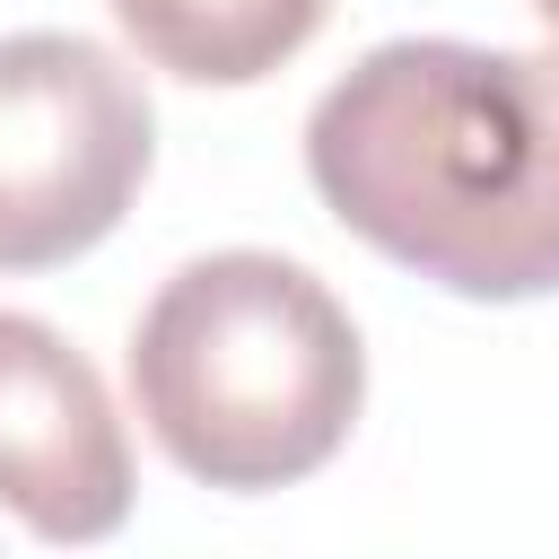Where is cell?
I'll return each mask as SVG.
<instances>
[{
    "label": "cell",
    "instance_id": "6da1fadb",
    "mask_svg": "<svg viewBox=\"0 0 559 559\" xmlns=\"http://www.w3.org/2000/svg\"><path fill=\"white\" fill-rule=\"evenodd\" d=\"M323 210L384 262L480 297L559 288V44L402 35L306 114Z\"/></svg>",
    "mask_w": 559,
    "mask_h": 559
},
{
    "label": "cell",
    "instance_id": "7a4b0ae2",
    "mask_svg": "<svg viewBox=\"0 0 559 559\" xmlns=\"http://www.w3.org/2000/svg\"><path fill=\"white\" fill-rule=\"evenodd\" d=\"M131 402L157 454L201 489H288L323 472L367 402V349L341 297L280 253L183 262L131 332Z\"/></svg>",
    "mask_w": 559,
    "mask_h": 559
},
{
    "label": "cell",
    "instance_id": "3957f363",
    "mask_svg": "<svg viewBox=\"0 0 559 559\" xmlns=\"http://www.w3.org/2000/svg\"><path fill=\"white\" fill-rule=\"evenodd\" d=\"M157 157L140 79L87 35H0V271L79 262L122 227Z\"/></svg>",
    "mask_w": 559,
    "mask_h": 559
},
{
    "label": "cell",
    "instance_id": "277c9868",
    "mask_svg": "<svg viewBox=\"0 0 559 559\" xmlns=\"http://www.w3.org/2000/svg\"><path fill=\"white\" fill-rule=\"evenodd\" d=\"M0 507L44 542H105L131 515V437L96 367L0 306Z\"/></svg>",
    "mask_w": 559,
    "mask_h": 559
},
{
    "label": "cell",
    "instance_id": "5b68a950",
    "mask_svg": "<svg viewBox=\"0 0 559 559\" xmlns=\"http://www.w3.org/2000/svg\"><path fill=\"white\" fill-rule=\"evenodd\" d=\"M332 0H114L122 35L148 70H175L192 87H253L288 52L314 44Z\"/></svg>",
    "mask_w": 559,
    "mask_h": 559
},
{
    "label": "cell",
    "instance_id": "8992f818",
    "mask_svg": "<svg viewBox=\"0 0 559 559\" xmlns=\"http://www.w3.org/2000/svg\"><path fill=\"white\" fill-rule=\"evenodd\" d=\"M533 9H542V17H550V26H559V0H533Z\"/></svg>",
    "mask_w": 559,
    "mask_h": 559
}]
</instances>
